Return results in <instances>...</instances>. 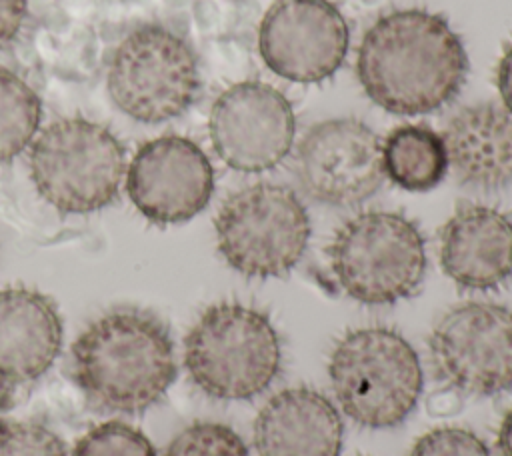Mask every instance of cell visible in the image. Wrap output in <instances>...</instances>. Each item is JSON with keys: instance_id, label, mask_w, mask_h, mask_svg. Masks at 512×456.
<instances>
[{"instance_id": "obj_1", "label": "cell", "mask_w": 512, "mask_h": 456, "mask_svg": "<svg viewBox=\"0 0 512 456\" xmlns=\"http://www.w3.org/2000/svg\"><path fill=\"white\" fill-rule=\"evenodd\" d=\"M366 96L392 114H428L450 104L468 76L466 48L440 14L406 8L380 16L356 56Z\"/></svg>"}, {"instance_id": "obj_2", "label": "cell", "mask_w": 512, "mask_h": 456, "mask_svg": "<svg viewBox=\"0 0 512 456\" xmlns=\"http://www.w3.org/2000/svg\"><path fill=\"white\" fill-rule=\"evenodd\" d=\"M178 374L168 326L142 308H114L90 322L72 344V376L102 412L140 414Z\"/></svg>"}, {"instance_id": "obj_3", "label": "cell", "mask_w": 512, "mask_h": 456, "mask_svg": "<svg viewBox=\"0 0 512 456\" xmlns=\"http://www.w3.org/2000/svg\"><path fill=\"white\" fill-rule=\"evenodd\" d=\"M184 366L216 400H250L276 380L282 340L268 314L240 302L208 306L184 338Z\"/></svg>"}, {"instance_id": "obj_4", "label": "cell", "mask_w": 512, "mask_h": 456, "mask_svg": "<svg viewBox=\"0 0 512 456\" xmlns=\"http://www.w3.org/2000/svg\"><path fill=\"white\" fill-rule=\"evenodd\" d=\"M328 378L340 410L372 430L404 422L424 388L418 352L386 326L346 332L330 352Z\"/></svg>"}, {"instance_id": "obj_5", "label": "cell", "mask_w": 512, "mask_h": 456, "mask_svg": "<svg viewBox=\"0 0 512 456\" xmlns=\"http://www.w3.org/2000/svg\"><path fill=\"white\" fill-rule=\"evenodd\" d=\"M328 262L340 290L366 306L410 298L426 274V242L404 214L366 210L332 236Z\"/></svg>"}, {"instance_id": "obj_6", "label": "cell", "mask_w": 512, "mask_h": 456, "mask_svg": "<svg viewBox=\"0 0 512 456\" xmlns=\"http://www.w3.org/2000/svg\"><path fill=\"white\" fill-rule=\"evenodd\" d=\"M30 178L36 192L62 214H90L118 196L126 174L122 142L88 118L48 124L30 146Z\"/></svg>"}, {"instance_id": "obj_7", "label": "cell", "mask_w": 512, "mask_h": 456, "mask_svg": "<svg viewBox=\"0 0 512 456\" xmlns=\"http://www.w3.org/2000/svg\"><path fill=\"white\" fill-rule=\"evenodd\" d=\"M214 232L218 252L232 270L266 280L288 274L302 260L312 224L292 188L256 182L224 200Z\"/></svg>"}, {"instance_id": "obj_8", "label": "cell", "mask_w": 512, "mask_h": 456, "mask_svg": "<svg viewBox=\"0 0 512 456\" xmlns=\"http://www.w3.org/2000/svg\"><path fill=\"white\" fill-rule=\"evenodd\" d=\"M200 90L198 60L184 38L156 24L130 32L108 66V94L130 118L146 124L186 112Z\"/></svg>"}, {"instance_id": "obj_9", "label": "cell", "mask_w": 512, "mask_h": 456, "mask_svg": "<svg viewBox=\"0 0 512 456\" xmlns=\"http://www.w3.org/2000/svg\"><path fill=\"white\" fill-rule=\"evenodd\" d=\"M436 376L452 392L486 398L512 390V310L464 302L436 322L428 340Z\"/></svg>"}, {"instance_id": "obj_10", "label": "cell", "mask_w": 512, "mask_h": 456, "mask_svg": "<svg viewBox=\"0 0 512 456\" xmlns=\"http://www.w3.org/2000/svg\"><path fill=\"white\" fill-rule=\"evenodd\" d=\"M294 176L314 202L354 208L372 198L386 178L382 140L362 120H322L298 142Z\"/></svg>"}, {"instance_id": "obj_11", "label": "cell", "mask_w": 512, "mask_h": 456, "mask_svg": "<svg viewBox=\"0 0 512 456\" xmlns=\"http://www.w3.org/2000/svg\"><path fill=\"white\" fill-rule=\"evenodd\" d=\"M210 142L218 158L238 172L276 168L292 150L296 116L274 86L244 80L226 88L212 104Z\"/></svg>"}, {"instance_id": "obj_12", "label": "cell", "mask_w": 512, "mask_h": 456, "mask_svg": "<svg viewBox=\"0 0 512 456\" xmlns=\"http://www.w3.org/2000/svg\"><path fill=\"white\" fill-rule=\"evenodd\" d=\"M126 192L152 224H182L200 214L214 192V168L190 138L166 134L144 142L126 170Z\"/></svg>"}, {"instance_id": "obj_13", "label": "cell", "mask_w": 512, "mask_h": 456, "mask_svg": "<svg viewBox=\"0 0 512 456\" xmlns=\"http://www.w3.org/2000/svg\"><path fill=\"white\" fill-rule=\"evenodd\" d=\"M350 30L328 0H276L258 30L266 66L290 82H322L344 62Z\"/></svg>"}, {"instance_id": "obj_14", "label": "cell", "mask_w": 512, "mask_h": 456, "mask_svg": "<svg viewBox=\"0 0 512 456\" xmlns=\"http://www.w3.org/2000/svg\"><path fill=\"white\" fill-rule=\"evenodd\" d=\"M446 276L464 290H496L512 278V218L486 204H462L438 234Z\"/></svg>"}, {"instance_id": "obj_15", "label": "cell", "mask_w": 512, "mask_h": 456, "mask_svg": "<svg viewBox=\"0 0 512 456\" xmlns=\"http://www.w3.org/2000/svg\"><path fill=\"white\" fill-rule=\"evenodd\" d=\"M448 168L474 192L512 186V114L494 102L460 108L444 126Z\"/></svg>"}, {"instance_id": "obj_16", "label": "cell", "mask_w": 512, "mask_h": 456, "mask_svg": "<svg viewBox=\"0 0 512 456\" xmlns=\"http://www.w3.org/2000/svg\"><path fill=\"white\" fill-rule=\"evenodd\" d=\"M342 438L338 408L308 386L280 390L254 420L258 456H338Z\"/></svg>"}, {"instance_id": "obj_17", "label": "cell", "mask_w": 512, "mask_h": 456, "mask_svg": "<svg viewBox=\"0 0 512 456\" xmlns=\"http://www.w3.org/2000/svg\"><path fill=\"white\" fill-rule=\"evenodd\" d=\"M64 324L42 292L10 286L0 290V382L14 388L40 378L58 358Z\"/></svg>"}, {"instance_id": "obj_18", "label": "cell", "mask_w": 512, "mask_h": 456, "mask_svg": "<svg viewBox=\"0 0 512 456\" xmlns=\"http://www.w3.org/2000/svg\"><path fill=\"white\" fill-rule=\"evenodd\" d=\"M384 174L402 190L426 192L448 172L442 134L424 124H402L382 140Z\"/></svg>"}, {"instance_id": "obj_19", "label": "cell", "mask_w": 512, "mask_h": 456, "mask_svg": "<svg viewBox=\"0 0 512 456\" xmlns=\"http://www.w3.org/2000/svg\"><path fill=\"white\" fill-rule=\"evenodd\" d=\"M40 118L38 94L16 72L0 68V164L32 144Z\"/></svg>"}, {"instance_id": "obj_20", "label": "cell", "mask_w": 512, "mask_h": 456, "mask_svg": "<svg viewBox=\"0 0 512 456\" xmlns=\"http://www.w3.org/2000/svg\"><path fill=\"white\" fill-rule=\"evenodd\" d=\"M164 456H250L242 436L222 424L200 420L180 430Z\"/></svg>"}, {"instance_id": "obj_21", "label": "cell", "mask_w": 512, "mask_h": 456, "mask_svg": "<svg viewBox=\"0 0 512 456\" xmlns=\"http://www.w3.org/2000/svg\"><path fill=\"white\" fill-rule=\"evenodd\" d=\"M72 456H156V450L138 428L110 420L88 430L76 442Z\"/></svg>"}, {"instance_id": "obj_22", "label": "cell", "mask_w": 512, "mask_h": 456, "mask_svg": "<svg viewBox=\"0 0 512 456\" xmlns=\"http://www.w3.org/2000/svg\"><path fill=\"white\" fill-rule=\"evenodd\" d=\"M0 456H68L62 438L40 422L0 420Z\"/></svg>"}, {"instance_id": "obj_23", "label": "cell", "mask_w": 512, "mask_h": 456, "mask_svg": "<svg viewBox=\"0 0 512 456\" xmlns=\"http://www.w3.org/2000/svg\"><path fill=\"white\" fill-rule=\"evenodd\" d=\"M408 456H490V450L474 432L442 426L420 436Z\"/></svg>"}, {"instance_id": "obj_24", "label": "cell", "mask_w": 512, "mask_h": 456, "mask_svg": "<svg viewBox=\"0 0 512 456\" xmlns=\"http://www.w3.org/2000/svg\"><path fill=\"white\" fill-rule=\"evenodd\" d=\"M26 0H0V48L10 44L26 18Z\"/></svg>"}, {"instance_id": "obj_25", "label": "cell", "mask_w": 512, "mask_h": 456, "mask_svg": "<svg viewBox=\"0 0 512 456\" xmlns=\"http://www.w3.org/2000/svg\"><path fill=\"white\" fill-rule=\"evenodd\" d=\"M496 84L502 96L504 108L512 114V44L502 54L498 68H496Z\"/></svg>"}, {"instance_id": "obj_26", "label": "cell", "mask_w": 512, "mask_h": 456, "mask_svg": "<svg viewBox=\"0 0 512 456\" xmlns=\"http://www.w3.org/2000/svg\"><path fill=\"white\" fill-rule=\"evenodd\" d=\"M496 446L502 456H512V408L504 414L498 436H496Z\"/></svg>"}, {"instance_id": "obj_27", "label": "cell", "mask_w": 512, "mask_h": 456, "mask_svg": "<svg viewBox=\"0 0 512 456\" xmlns=\"http://www.w3.org/2000/svg\"><path fill=\"white\" fill-rule=\"evenodd\" d=\"M10 406H12V388L0 382V420L8 412Z\"/></svg>"}]
</instances>
